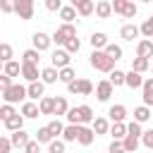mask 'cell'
<instances>
[{
	"label": "cell",
	"instance_id": "836d02e7",
	"mask_svg": "<svg viewBox=\"0 0 153 153\" xmlns=\"http://www.w3.org/2000/svg\"><path fill=\"white\" fill-rule=\"evenodd\" d=\"M110 134H112L115 139H124V136H127V127H124L122 122H115L112 129H110Z\"/></svg>",
	"mask_w": 153,
	"mask_h": 153
},
{
	"label": "cell",
	"instance_id": "5bb4252c",
	"mask_svg": "<svg viewBox=\"0 0 153 153\" xmlns=\"http://www.w3.org/2000/svg\"><path fill=\"white\" fill-rule=\"evenodd\" d=\"M120 33H122V38H124V41H134V38H139L141 29H139V26H134V24H124Z\"/></svg>",
	"mask_w": 153,
	"mask_h": 153
},
{
	"label": "cell",
	"instance_id": "e575fe53",
	"mask_svg": "<svg viewBox=\"0 0 153 153\" xmlns=\"http://www.w3.org/2000/svg\"><path fill=\"white\" fill-rule=\"evenodd\" d=\"M67 110H69V105H67V100L60 96V98H55V115H67Z\"/></svg>",
	"mask_w": 153,
	"mask_h": 153
},
{
	"label": "cell",
	"instance_id": "c3c4849f",
	"mask_svg": "<svg viewBox=\"0 0 153 153\" xmlns=\"http://www.w3.org/2000/svg\"><path fill=\"white\" fill-rule=\"evenodd\" d=\"M10 115H14V108H12V103H7V105H2V108H0V120H2V122H5Z\"/></svg>",
	"mask_w": 153,
	"mask_h": 153
},
{
	"label": "cell",
	"instance_id": "f6af8a7d",
	"mask_svg": "<svg viewBox=\"0 0 153 153\" xmlns=\"http://www.w3.org/2000/svg\"><path fill=\"white\" fill-rule=\"evenodd\" d=\"M48 129H50V134H53V136H57V134H62V131H65V127H62V122H60V120H53V122L48 124Z\"/></svg>",
	"mask_w": 153,
	"mask_h": 153
},
{
	"label": "cell",
	"instance_id": "d6a6232c",
	"mask_svg": "<svg viewBox=\"0 0 153 153\" xmlns=\"http://www.w3.org/2000/svg\"><path fill=\"white\" fill-rule=\"evenodd\" d=\"M131 69H136V72H146V69H148V57L136 55V60L131 62Z\"/></svg>",
	"mask_w": 153,
	"mask_h": 153
},
{
	"label": "cell",
	"instance_id": "277c9868",
	"mask_svg": "<svg viewBox=\"0 0 153 153\" xmlns=\"http://www.w3.org/2000/svg\"><path fill=\"white\" fill-rule=\"evenodd\" d=\"M67 88H69V93H81V96H88V93L93 91V84H91L88 79H72V81L67 84Z\"/></svg>",
	"mask_w": 153,
	"mask_h": 153
},
{
	"label": "cell",
	"instance_id": "f35d334b",
	"mask_svg": "<svg viewBox=\"0 0 153 153\" xmlns=\"http://www.w3.org/2000/svg\"><path fill=\"white\" fill-rule=\"evenodd\" d=\"M105 53H108L110 57H115V60H120V57H122V48H120V45H115V43H108V45H105Z\"/></svg>",
	"mask_w": 153,
	"mask_h": 153
},
{
	"label": "cell",
	"instance_id": "9f6ffc18",
	"mask_svg": "<svg viewBox=\"0 0 153 153\" xmlns=\"http://www.w3.org/2000/svg\"><path fill=\"white\" fill-rule=\"evenodd\" d=\"M38 146H41V141L36 139V141H29V143L24 146V151H26V153H36V151H38Z\"/></svg>",
	"mask_w": 153,
	"mask_h": 153
},
{
	"label": "cell",
	"instance_id": "7402d4cb",
	"mask_svg": "<svg viewBox=\"0 0 153 153\" xmlns=\"http://www.w3.org/2000/svg\"><path fill=\"white\" fill-rule=\"evenodd\" d=\"M110 12H112V2L103 0V2H98V5H96V14H98L100 19H108V17H110Z\"/></svg>",
	"mask_w": 153,
	"mask_h": 153
},
{
	"label": "cell",
	"instance_id": "b9f144b4",
	"mask_svg": "<svg viewBox=\"0 0 153 153\" xmlns=\"http://www.w3.org/2000/svg\"><path fill=\"white\" fill-rule=\"evenodd\" d=\"M0 60H2V62L12 60V45H10V43H0Z\"/></svg>",
	"mask_w": 153,
	"mask_h": 153
},
{
	"label": "cell",
	"instance_id": "4fadbf2b",
	"mask_svg": "<svg viewBox=\"0 0 153 153\" xmlns=\"http://www.w3.org/2000/svg\"><path fill=\"white\" fill-rule=\"evenodd\" d=\"M41 115H55V98H48V96H41Z\"/></svg>",
	"mask_w": 153,
	"mask_h": 153
},
{
	"label": "cell",
	"instance_id": "816d5d0a",
	"mask_svg": "<svg viewBox=\"0 0 153 153\" xmlns=\"http://www.w3.org/2000/svg\"><path fill=\"white\" fill-rule=\"evenodd\" d=\"M60 7H62V0H45V10H50V12H60Z\"/></svg>",
	"mask_w": 153,
	"mask_h": 153
},
{
	"label": "cell",
	"instance_id": "8fae6325",
	"mask_svg": "<svg viewBox=\"0 0 153 153\" xmlns=\"http://www.w3.org/2000/svg\"><path fill=\"white\" fill-rule=\"evenodd\" d=\"M22 76H24L26 81H36V79H38V67H36L33 62H24V65H22Z\"/></svg>",
	"mask_w": 153,
	"mask_h": 153
},
{
	"label": "cell",
	"instance_id": "d4e9b609",
	"mask_svg": "<svg viewBox=\"0 0 153 153\" xmlns=\"http://www.w3.org/2000/svg\"><path fill=\"white\" fill-rule=\"evenodd\" d=\"M91 45H93V48H105V45H108V36L100 33V31L91 33Z\"/></svg>",
	"mask_w": 153,
	"mask_h": 153
},
{
	"label": "cell",
	"instance_id": "4316f807",
	"mask_svg": "<svg viewBox=\"0 0 153 153\" xmlns=\"http://www.w3.org/2000/svg\"><path fill=\"white\" fill-rule=\"evenodd\" d=\"M79 115H81V124H88V122H93V110H91V105H79Z\"/></svg>",
	"mask_w": 153,
	"mask_h": 153
},
{
	"label": "cell",
	"instance_id": "f907efd6",
	"mask_svg": "<svg viewBox=\"0 0 153 153\" xmlns=\"http://www.w3.org/2000/svg\"><path fill=\"white\" fill-rule=\"evenodd\" d=\"M127 2H129V0H112V10H115L117 14H124V7H127Z\"/></svg>",
	"mask_w": 153,
	"mask_h": 153
},
{
	"label": "cell",
	"instance_id": "ba28073f",
	"mask_svg": "<svg viewBox=\"0 0 153 153\" xmlns=\"http://www.w3.org/2000/svg\"><path fill=\"white\" fill-rule=\"evenodd\" d=\"M50 60H53V67H67L69 65V53H67V48L65 50H55L53 55H50Z\"/></svg>",
	"mask_w": 153,
	"mask_h": 153
},
{
	"label": "cell",
	"instance_id": "484cf974",
	"mask_svg": "<svg viewBox=\"0 0 153 153\" xmlns=\"http://www.w3.org/2000/svg\"><path fill=\"white\" fill-rule=\"evenodd\" d=\"M2 72H5V74H10V76H17V74H22V65H19V62H14V60H7Z\"/></svg>",
	"mask_w": 153,
	"mask_h": 153
},
{
	"label": "cell",
	"instance_id": "8992f818",
	"mask_svg": "<svg viewBox=\"0 0 153 153\" xmlns=\"http://www.w3.org/2000/svg\"><path fill=\"white\" fill-rule=\"evenodd\" d=\"M31 41H33V48H36V50H48V45H50L53 36H48V33H43V31H36Z\"/></svg>",
	"mask_w": 153,
	"mask_h": 153
},
{
	"label": "cell",
	"instance_id": "9c48e42d",
	"mask_svg": "<svg viewBox=\"0 0 153 153\" xmlns=\"http://www.w3.org/2000/svg\"><path fill=\"white\" fill-rule=\"evenodd\" d=\"M124 84H127L129 88H141V86H143V79H141V72H136V69H131V72H127V74H124Z\"/></svg>",
	"mask_w": 153,
	"mask_h": 153
},
{
	"label": "cell",
	"instance_id": "db71d44e",
	"mask_svg": "<svg viewBox=\"0 0 153 153\" xmlns=\"http://www.w3.org/2000/svg\"><path fill=\"white\" fill-rule=\"evenodd\" d=\"M10 84H12V76L10 74H0V91H5V88H10Z\"/></svg>",
	"mask_w": 153,
	"mask_h": 153
},
{
	"label": "cell",
	"instance_id": "d590c367",
	"mask_svg": "<svg viewBox=\"0 0 153 153\" xmlns=\"http://www.w3.org/2000/svg\"><path fill=\"white\" fill-rule=\"evenodd\" d=\"M36 139H38L41 143H50V139H53V134H50V129H48V127H41V129L36 131Z\"/></svg>",
	"mask_w": 153,
	"mask_h": 153
},
{
	"label": "cell",
	"instance_id": "60d3db41",
	"mask_svg": "<svg viewBox=\"0 0 153 153\" xmlns=\"http://www.w3.org/2000/svg\"><path fill=\"white\" fill-rule=\"evenodd\" d=\"M67 122H72V124H81L79 108H69V110H67Z\"/></svg>",
	"mask_w": 153,
	"mask_h": 153
},
{
	"label": "cell",
	"instance_id": "74e56055",
	"mask_svg": "<svg viewBox=\"0 0 153 153\" xmlns=\"http://www.w3.org/2000/svg\"><path fill=\"white\" fill-rule=\"evenodd\" d=\"M65 48H67V53H79V48H81V43H79V38H76V36H72V38H67V43H65Z\"/></svg>",
	"mask_w": 153,
	"mask_h": 153
},
{
	"label": "cell",
	"instance_id": "ab89813d",
	"mask_svg": "<svg viewBox=\"0 0 153 153\" xmlns=\"http://www.w3.org/2000/svg\"><path fill=\"white\" fill-rule=\"evenodd\" d=\"M110 81H112V86H122V84H124V72L112 69V72H110Z\"/></svg>",
	"mask_w": 153,
	"mask_h": 153
},
{
	"label": "cell",
	"instance_id": "ac0fdd59",
	"mask_svg": "<svg viewBox=\"0 0 153 153\" xmlns=\"http://www.w3.org/2000/svg\"><path fill=\"white\" fill-rule=\"evenodd\" d=\"M108 115H110L112 122H122V120L127 117V108H124V105H112V108L108 110Z\"/></svg>",
	"mask_w": 153,
	"mask_h": 153
},
{
	"label": "cell",
	"instance_id": "603a6c76",
	"mask_svg": "<svg viewBox=\"0 0 153 153\" xmlns=\"http://www.w3.org/2000/svg\"><path fill=\"white\" fill-rule=\"evenodd\" d=\"M93 134H96V131H91L88 127H81V129H79V143H81V146H91V143H93Z\"/></svg>",
	"mask_w": 153,
	"mask_h": 153
},
{
	"label": "cell",
	"instance_id": "cb8c5ba5",
	"mask_svg": "<svg viewBox=\"0 0 153 153\" xmlns=\"http://www.w3.org/2000/svg\"><path fill=\"white\" fill-rule=\"evenodd\" d=\"M22 115H24V117H38V115H41V108H38L36 103H24V105H22Z\"/></svg>",
	"mask_w": 153,
	"mask_h": 153
},
{
	"label": "cell",
	"instance_id": "7c38bea8",
	"mask_svg": "<svg viewBox=\"0 0 153 153\" xmlns=\"http://www.w3.org/2000/svg\"><path fill=\"white\" fill-rule=\"evenodd\" d=\"M26 96L29 98H33V100H41V96H43V81H31L29 84V88H26Z\"/></svg>",
	"mask_w": 153,
	"mask_h": 153
},
{
	"label": "cell",
	"instance_id": "bcb514c9",
	"mask_svg": "<svg viewBox=\"0 0 153 153\" xmlns=\"http://www.w3.org/2000/svg\"><path fill=\"white\" fill-rule=\"evenodd\" d=\"M14 5H17V0H0V10H2L5 14L14 12Z\"/></svg>",
	"mask_w": 153,
	"mask_h": 153
},
{
	"label": "cell",
	"instance_id": "f546056e",
	"mask_svg": "<svg viewBox=\"0 0 153 153\" xmlns=\"http://www.w3.org/2000/svg\"><path fill=\"white\" fill-rule=\"evenodd\" d=\"M93 131H96V134H108V120L93 117Z\"/></svg>",
	"mask_w": 153,
	"mask_h": 153
},
{
	"label": "cell",
	"instance_id": "680465c9",
	"mask_svg": "<svg viewBox=\"0 0 153 153\" xmlns=\"http://www.w3.org/2000/svg\"><path fill=\"white\" fill-rule=\"evenodd\" d=\"M2 69H5V62H2V60H0V72H2Z\"/></svg>",
	"mask_w": 153,
	"mask_h": 153
},
{
	"label": "cell",
	"instance_id": "f5cc1de1",
	"mask_svg": "<svg viewBox=\"0 0 153 153\" xmlns=\"http://www.w3.org/2000/svg\"><path fill=\"white\" fill-rule=\"evenodd\" d=\"M141 136H143V146H146V148H153V129L143 131Z\"/></svg>",
	"mask_w": 153,
	"mask_h": 153
},
{
	"label": "cell",
	"instance_id": "ffe728a7",
	"mask_svg": "<svg viewBox=\"0 0 153 153\" xmlns=\"http://www.w3.org/2000/svg\"><path fill=\"white\" fill-rule=\"evenodd\" d=\"M74 7H76V12H79L81 17H88V14H91V12L96 10V5H93V0H81V2H76Z\"/></svg>",
	"mask_w": 153,
	"mask_h": 153
},
{
	"label": "cell",
	"instance_id": "f1b7e54d",
	"mask_svg": "<svg viewBox=\"0 0 153 153\" xmlns=\"http://www.w3.org/2000/svg\"><path fill=\"white\" fill-rule=\"evenodd\" d=\"M74 76H76V72H74V69H72L69 65H67V67H60V81L69 84V81H72Z\"/></svg>",
	"mask_w": 153,
	"mask_h": 153
},
{
	"label": "cell",
	"instance_id": "83f0119b",
	"mask_svg": "<svg viewBox=\"0 0 153 153\" xmlns=\"http://www.w3.org/2000/svg\"><path fill=\"white\" fill-rule=\"evenodd\" d=\"M148 117H151V110H148V105H146V103H143V105H139V108L134 110V120H136V122H146Z\"/></svg>",
	"mask_w": 153,
	"mask_h": 153
},
{
	"label": "cell",
	"instance_id": "5b68a950",
	"mask_svg": "<svg viewBox=\"0 0 153 153\" xmlns=\"http://www.w3.org/2000/svg\"><path fill=\"white\" fill-rule=\"evenodd\" d=\"M14 12L19 14V19H31L33 17V0H17Z\"/></svg>",
	"mask_w": 153,
	"mask_h": 153
},
{
	"label": "cell",
	"instance_id": "91938a15",
	"mask_svg": "<svg viewBox=\"0 0 153 153\" xmlns=\"http://www.w3.org/2000/svg\"><path fill=\"white\" fill-rule=\"evenodd\" d=\"M76 2H81V0H72V5H76Z\"/></svg>",
	"mask_w": 153,
	"mask_h": 153
},
{
	"label": "cell",
	"instance_id": "ee69618b",
	"mask_svg": "<svg viewBox=\"0 0 153 153\" xmlns=\"http://www.w3.org/2000/svg\"><path fill=\"white\" fill-rule=\"evenodd\" d=\"M48 151H50V153H62V151H65V141L50 139V143H48Z\"/></svg>",
	"mask_w": 153,
	"mask_h": 153
},
{
	"label": "cell",
	"instance_id": "6da1fadb",
	"mask_svg": "<svg viewBox=\"0 0 153 153\" xmlns=\"http://www.w3.org/2000/svg\"><path fill=\"white\" fill-rule=\"evenodd\" d=\"M88 62L98 72H112L115 69V57H110L105 50H98V48H93V53L88 55Z\"/></svg>",
	"mask_w": 153,
	"mask_h": 153
},
{
	"label": "cell",
	"instance_id": "681fc988",
	"mask_svg": "<svg viewBox=\"0 0 153 153\" xmlns=\"http://www.w3.org/2000/svg\"><path fill=\"white\" fill-rule=\"evenodd\" d=\"M122 17H127V19H131V17H136V5H134L131 0L127 2V7H124V14H122Z\"/></svg>",
	"mask_w": 153,
	"mask_h": 153
},
{
	"label": "cell",
	"instance_id": "e0dca14e",
	"mask_svg": "<svg viewBox=\"0 0 153 153\" xmlns=\"http://www.w3.org/2000/svg\"><path fill=\"white\" fill-rule=\"evenodd\" d=\"M136 55H141V57H151V55H153V41H148V38L139 41V45H136Z\"/></svg>",
	"mask_w": 153,
	"mask_h": 153
},
{
	"label": "cell",
	"instance_id": "1f68e13d",
	"mask_svg": "<svg viewBox=\"0 0 153 153\" xmlns=\"http://www.w3.org/2000/svg\"><path fill=\"white\" fill-rule=\"evenodd\" d=\"M60 17L65 19V22H74V17H76V7L72 5V7H60Z\"/></svg>",
	"mask_w": 153,
	"mask_h": 153
},
{
	"label": "cell",
	"instance_id": "8d00e7d4",
	"mask_svg": "<svg viewBox=\"0 0 153 153\" xmlns=\"http://www.w3.org/2000/svg\"><path fill=\"white\" fill-rule=\"evenodd\" d=\"M141 33H143L146 38H153V14H151V17L141 24Z\"/></svg>",
	"mask_w": 153,
	"mask_h": 153
},
{
	"label": "cell",
	"instance_id": "30bf717a",
	"mask_svg": "<svg viewBox=\"0 0 153 153\" xmlns=\"http://www.w3.org/2000/svg\"><path fill=\"white\" fill-rule=\"evenodd\" d=\"M10 141H12V146H14V148H24V146L29 143V134L24 131V127H22V129H14Z\"/></svg>",
	"mask_w": 153,
	"mask_h": 153
},
{
	"label": "cell",
	"instance_id": "44dd1931",
	"mask_svg": "<svg viewBox=\"0 0 153 153\" xmlns=\"http://www.w3.org/2000/svg\"><path fill=\"white\" fill-rule=\"evenodd\" d=\"M141 88H143V103L151 108L153 105V79H146Z\"/></svg>",
	"mask_w": 153,
	"mask_h": 153
},
{
	"label": "cell",
	"instance_id": "52a82bcc",
	"mask_svg": "<svg viewBox=\"0 0 153 153\" xmlns=\"http://www.w3.org/2000/svg\"><path fill=\"white\" fill-rule=\"evenodd\" d=\"M96 96H98L100 103H105V100L112 96V81H110V79H108V81H100V84L96 86Z\"/></svg>",
	"mask_w": 153,
	"mask_h": 153
},
{
	"label": "cell",
	"instance_id": "9a60e30c",
	"mask_svg": "<svg viewBox=\"0 0 153 153\" xmlns=\"http://www.w3.org/2000/svg\"><path fill=\"white\" fill-rule=\"evenodd\" d=\"M41 76H43V84H55V81H60V69L45 67V69L41 72Z\"/></svg>",
	"mask_w": 153,
	"mask_h": 153
},
{
	"label": "cell",
	"instance_id": "3957f363",
	"mask_svg": "<svg viewBox=\"0 0 153 153\" xmlns=\"http://www.w3.org/2000/svg\"><path fill=\"white\" fill-rule=\"evenodd\" d=\"M72 36H76V31H74L72 22H67V24H62V26H60V29L53 33V43L65 45V43H67V38H72Z\"/></svg>",
	"mask_w": 153,
	"mask_h": 153
},
{
	"label": "cell",
	"instance_id": "4dcf8cb0",
	"mask_svg": "<svg viewBox=\"0 0 153 153\" xmlns=\"http://www.w3.org/2000/svg\"><path fill=\"white\" fill-rule=\"evenodd\" d=\"M122 143H124V151H136V148H139V136H134V134H127Z\"/></svg>",
	"mask_w": 153,
	"mask_h": 153
},
{
	"label": "cell",
	"instance_id": "d6986e66",
	"mask_svg": "<svg viewBox=\"0 0 153 153\" xmlns=\"http://www.w3.org/2000/svg\"><path fill=\"white\" fill-rule=\"evenodd\" d=\"M79 129H81V124H72L69 122V127H65V131H62L65 141H76L79 139Z\"/></svg>",
	"mask_w": 153,
	"mask_h": 153
},
{
	"label": "cell",
	"instance_id": "7a4b0ae2",
	"mask_svg": "<svg viewBox=\"0 0 153 153\" xmlns=\"http://www.w3.org/2000/svg\"><path fill=\"white\" fill-rule=\"evenodd\" d=\"M2 98H5L7 103H19V100H24V98H29V96H26V88H24L22 84H10V88L2 91Z\"/></svg>",
	"mask_w": 153,
	"mask_h": 153
},
{
	"label": "cell",
	"instance_id": "94428289",
	"mask_svg": "<svg viewBox=\"0 0 153 153\" xmlns=\"http://www.w3.org/2000/svg\"><path fill=\"white\" fill-rule=\"evenodd\" d=\"M141 2H151V0H141Z\"/></svg>",
	"mask_w": 153,
	"mask_h": 153
},
{
	"label": "cell",
	"instance_id": "2e32d148",
	"mask_svg": "<svg viewBox=\"0 0 153 153\" xmlns=\"http://www.w3.org/2000/svg\"><path fill=\"white\" fill-rule=\"evenodd\" d=\"M5 127H7L10 131L22 129V127H24V115H17V112H14V115H10V117L5 120Z\"/></svg>",
	"mask_w": 153,
	"mask_h": 153
},
{
	"label": "cell",
	"instance_id": "7bdbcfd3",
	"mask_svg": "<svg viewBox=\"0 0 153 153\" xmlns=\"http://www.w3.org/2000/svg\"><path fill=\"white\" fill-rule=\"evenodd\" d=\"M38 53H41V50H36V48L26 50V53H24V62H33V65H38V60H41V57H38Z\"/></svg>",
	"mask_w": 153,
	"mask_h": 153
},
{
	"label": "cell",
	"instance_id": "7dc6e473",
	"mask_svg": "<svg viewBox=\"0 0 153 153\" xmlns=\"http://www.w3.org/2000/svg\"><path fill=\"white\" fill-rule=\"evenodd\" d=\"M127 134H134V136H141L143 131H141V127H139V122L134 120V122H129L127 124Z\"/></svg>",
	"mask_w": 153,
	"mask_h": 153
},
{
	"label": "cell",
	"instance_id": "6f0895ef",
	"mask_svg": "<svg viewBox=\"0 0 153 153\" xmlns=\"http://www.w3.org/2000/svg\"><path fill=\"white\" fill-rule=\"evenodd\" d=\"M120 151H124V143H120L117 139L110 143V153H120Z\"/></svg>",
	"mask_w": 153,
	"mask_h": 153
},
{
	"label": "cell",
	"instance_id": "11a10c76",
	"mask_svg": "<svg viewBox=\"0 0 153 153\" xmlns=\"http://www.w3.org/2000/svg\"><path fill=\"white\" fill-rule=\"evenodd\" d=\"M12 148H14V146H12V141H10V139H2V136H0V153H10Z\"/></svg>",
	"mask_w": 153,
	"mask_h": 153
}]
</instances>
